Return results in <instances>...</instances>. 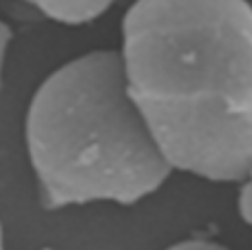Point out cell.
Wrapping results in <instances>:
<instances>
[{
  "mask_svg": "<svg viewBox=\"0 0 252 250\" xmlns=\"http://www.w3.org/2000/svg\"><path fill=\"white\" fill-rule=\"evenodd\" d=\"M12 27L2 20L0 15V88H2V81H5V59H7V52H10V44H12Z\"/></svg>",
  "mask_w": 252,
  "mask_h": 250,
  "instance_id": "cell-6",
  "label": "cell"
},
{
  "mask_svg": "<svg viewBox=\"0 0 252 250\" xmlns=\"http://www.w3.org/2000/svg\"><path fill=\"white\" fill-rule=\"evenodd\" d=\"M0 250H5V236H2V223H0Z\"/></svg>",
  "mask_w": 252,
  "mask_h": 250,
  "instance_id": "cell-7",
  "label": "cell"
},
{
  "mask_svg": "<svg viewBox=\"0 0 252 250\" xmlns=\"http://www.w3.org/2000/svg\"><path fill=\"white\" fill-rule=\"evenodd\" d=\"M25 2L39 10L44 17L69 27L88 25L115 5V0H25Z\"/></svg>",
  "mask_w": 252,
  "mask_h": 250,
  "instance_id": "cell-3",
  "label": "cell"
},
{
  "mask_svg": "<svg viewBox=\"0 0 252 250\" xmlns=\"http://www.w3.org/2000/svg\"><path fill=\"white\" fill-rule=\"evenodd\" d=\"M120 39L127 91L169 167L238 184L252 165L250 0H135Z\"/></svg>",
  "mask_w": 252,
  "mask_h": 250,
  "instance_id": "cell-1",
  "label": "cell"
},
{
  "mask_svg": "<svg viewBox=\"0 0 252 250\" xmlns=\"http://www.w3.org/2000/svg\"><path fill=\"white\" fill-rule=\"evenodd\" d=\"M42 250H52V248H42Z\"/></svg>",
  "mask_w": 252,
  "mask_h": 250,
  "instance_id": "cell-8",
  "label": "cell"
},
{
  "mask_svg": "<svg viewBox=\"0 0 252 250\" xmlns=\"http://www.w3.org/2000/svg\"><path fill=\"white\" fill-rule=\"evenodd\" d=\"M25 150L47 211L132 206L174 174L127 91L118 49L79 54L44 76L27 103Z\"/></svg>",
  "mask_w": 252,
  "mask_h": 250,
  "instance_id": "cell-2",
  "label": "cell"
},
{
  "mask_svg": "<svg viewBox=\"0 0 252 250\" xmlns=\"http://www.w3.org/2000/svg\"><path fill=\"white\" fill-rule=\"evenodd\" d=\"M164 250H233L218 241H211V238H184V241H176Z\"/></svg>",
  "mask_w": 252,
  "mask_h": 250,
  "instance_id": "cell-5",
  "label": "cell"
},
{
  "mask_svg": "<svg viewBox=\"0 0 252 250\" xmlns=\"http://www.w3.org/2000/svg\"><path fill=\"white\" fill-rule=\"evenodd\" d=\"M20 2H25V0H20Z\"/></svg>",
  "mask_w": 252,
  "mask_h": 250,
  "instance_id": "cell-9",
  "label": "cell"
},
{
  "mask_svg": "<svg viewBox=\"0 0 252 250\" xmlns=\"http://www.w3.org/2000/svg\"><path fill=\"white\" fill-rule=\"evenodd\" d=\"M238 184H240V194H238V214H240L243 223H248V226L252 228V165Z\"/></svg>",
  "mask_w": 252,
  "mask_h": 250,
  "instance_id": "cell-4",
  "label": "cell"
}]
</instances>
